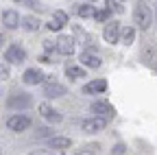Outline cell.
Masks as SVG:
<instances>
[{
    "label": "cell",
    "instance_id": "1",
    "mask_svg": "<svg viewBox=\"0 0 157 155\" xmlns=\"http://www.w3.org/2000/svg\"><path fill=\"white\" fill-rule=\"evenodd\" d=\"M133 17H135V24L140 26L142 31H148L151 24H153V9L144 2V0H140V2H137V7H135Z\"/></svg>",
    "mask_w": 157,
    "mask_h": 155
},
{
    "label": "cell",
    "instance_id": "2",
    "mask_svg": "<svg viewBox=\"0 0 157 155\" xmlns=\"http://www.w3.org/2000/svg\"><path fill=\"white\" fill-rule=\"evenodd\" d=\"M7 127L11 131H15V133H22V131H26L31 127V118L24 116V114H15L11 118H7Z\"/></svg>",
    "mask_w": 157,
    "mask_h": 155
},
{
    "label": "cell",
    "instance_id": "3",
    "mask_svg": "<svg viewBox=\"0 0 157 155\" xmlns=\"http://www.w3.org/2000/svg\"><path fill=\"white\" fill-rule=\"evenodd\" d=\"M5 59L9 64H22L26 59V50L20 46V44H11L7 50H5Z\"/></svg>",
    "mask_w": 157,
    "mask_h": 155
},
{
    "label": "cell",
    "instance_id": "4",
    "mask_svg": "<svg viewBox=\"0 0 157 155\" xmlns=\"http://www.w3.org/2000/svg\"><path fill=\"white\" fill-rule=\"evenodd\" d=\"M103 37H105L107 44H116L118 40H120V22H118V20L107 22L105 29H103Z\"/></svg>",
    "mask_w": 157,
    "mask_h": 155
},
{
    "label": "cell",
    "instance_id": "5",
    "mask_svg": "<svg viewBox=\"0 0 157 155\" xmlns=\"http://www.w3.org/2000/svg\"><path fill=\"white\" fill-rule=\"evenodd\" d=\"M92 114L94 116H101V118H113V116H116V109L107 103V101H96V103H92Z\"/></svg>",
    "mask_w": 157,
    "mask_h": 155
},
{
    "label": "cell",
    "instance_id": "6",
    "mask_svg": "<svg viewBox=\"0 0 157 155\" xmlns=\"http://www.w3.org/2000/svg\"><path fill=\"white\" fill-rule=\"evenodd\" d=\"M81 127H83V131H85V133L103 131V129L107 127V118H101V116H92V118H87V120H83V122H81Z\"/></svg>",
    "mask_w": 157,
    "mask_h": 155
},
{
    "label": "cell",
    "instance_id": "7",
    "mask_svg": "<svg viewBox=\"0 0 157 155\" xmlns=\"http://www.w3.org/2000/svg\"><path fill=\"white\" fill-rule=\"evenodd\" d=\"M31 105H33L31 94H15L11 99H7V107H11V109H26Z\"/></svg>",
    "mask_w": 157,
    "mask_h": 155
},
{
    "label": "cell",
    "instance_id": "8",
    "mask_svg": "<svg viewBox=\"0 0 157 155\" xmlns=\"http://www.w3.org/2000/svg\"><path fill=\"white\" fill-rule=\"evenodd\" d=\"M44 94L50 99H59V96H66V87L61 83L52 81V76H46V85H44Z\"/></svg>",
    "mask_w": 157,
    "mask_h": 155
},
{
    "label": "cell",
    "instance_id": "9",
    "mask_svg": "<svg viewBox=\"0 0 157 155\" xmlns=\"http://www.w3.org/2000/svg\"><path fill=\"white\" fill-rule=\"evenodd\" d=\"M57 44V52L59 55H72L74 52V37H70V35H59V40L55 42Z\"/></svg>",
    "mask_w": 157,
    "mask_h": 155
},
{
    "label": "cell",
    "instance_id": "10",
    "mask_svg": "<svg viewBox=\"0 0 157 155\" xmlns=\"http://www.w3.org/2000/svg\"><path fill=\"white\" fill-rule=\"evenodd\" d=\"M39 114H42L48 122H52V125H55V122H61V114H59L55 107H50L48 103H42V105H39Z\"/></svg>",
    "mask_w": 157,
    "mask_h": 155
},
{
    "label": "cell",
    "instance_id": "11",
    "mask_svg": "<svg viewBox=\"0 0 157 155\" xmlns=\"http://www.w3.org/2000/svg\"><path fill=\"white\" fill-rule=\"evenodd\" d=\"M22 81L26 83V85H39L44 81V74L39 72L37 68H29V70H24V74H22Z\"/></svg>",
    "mask_w": 157,
    "mask_h": 155
},
{
    "label": "cell",
    "instance_id": "12",
    "mask_svg": "<svg viewBox=\"0 0 157 155\" xmlns=\"http://www.w3.org/2000/svg\"><path fill=\"white\" fill-rule=\"evenodd\" d=\"M142 59H144V64H148V66L157 68V46L146 44V46L142 48Z\"/></svg>",
    "mask_w": 157,
    "mask_h": 155
},
{
    "label": "cell",
    "instance_id": "13",
    "mask_svg": "<svg viewBox=\"0 0 157 155\" xmlns=\"http://www.w3.org/2000/svg\"><path fill=\"white\" fill-rule=\"evenodd\" d=\"M2 24H5L7 29H17V26H20V15H17V11L7 9V11L2 13Z\"/></svg>",
    "mask_w": 157,
    "mask_h": 155
},
{
    "label": "cell",
    "instance_id": "14",
    "mask_svg": "<svg viewBox=\"0 0 157 155\" xmlns=\"http://www.w3.org/2000/svg\"><path fill=\"white\" fill-rule=\"evenodd\" d=\"M81 61H83V66L85 68H101V57H98V55H94L92 50H85L83 55H81Z\"/></svg>",
    "mask_w": 157,
    "mask_h": 155
},
{
    "label": "cell",
    "instance_id": "15",
    "mask_svg": "<svg viewBox=\"0 0 157 155\" xmlns=\"http://www.w3.org/2000/svg\"><path fill=\"white\" fill-rule=\"evenodd\" d=\"M105 90H107V81H105V79L90 81V83L83 87V92H87V94H98V92H105Z\"/></svg>",
    "mask_w": 157,
    "mask_h": 155
},
{
    "label": "cell",
    "instance_id": "16",
    "mask_svg": "<svg viewBox=\"0 0 157 155\" xmlns=\"http://www.w3.org/2000/svg\"><path fill=\"white\" fill-rule=\"evenodd\" d=\"M48 144H50L52 149H70V146H72V140L66 138V135H55V138L48 140Z\"/></svg>",
    "mask_w": 157,
    "mask_h": 155
},
{
    "label": "cell",
    "instance_id": "17",
    "mask_svg": "<svg viewBox=\"0 0 157 155\" xmlns=\"http://www.w3.org/2000/svg\"><path fill=\"white\" fill-rule=\"evenodd\" d=\"M66 74H68V79H85V68L70 64V66H66Z\"/></svg>",
    "mask_w": 157,
    "mask_h": 155
},
{
    "label": "cell",
    "instance_id": "18",
    "mask_svg": "<svg viewBox=\"0 0 157 155\" xmlns=\"http://www.w3.org/2000/svg\"><path fill=\"white\" fill-rule=\"evenodd\" d=\"M74 13H76L78 17H94V15H96V9H94L90 2H85V5L74 7Z\"/></svg>",
    "mask_w": 157,
    "mask_h": 155
},
{
    "label": "cell",
    "instance_id": "19",
    "mask_svg": "<svg viewBox=\"0 0 157 155\" xmlns=\"http://www.w3.org/2000/svg\"><path fill=\"white\" fill-rule=\"evenodd\" d=\"M22 26H24V31H29V33H33V31H37L39 26V20L37 17H33V15H24V20H22Z\"/></svg>",
    "mask_w": 157,
    "mask_h": 155
},
{
    "label": "cell",
    "instance_id": "20",
    "mask_svg": "<svg viewBox=\"0 0 157 155\" xmlns=\"http://www.w3.org/2000/svg\"><path fill=\"white\" fill-rule=\"evenodd\" d=\"M133 40H135V29H133V26L124 29V31H122V44H124V46H131Z\"/></svg>",
    "mask_w": 157,
    "mask_h": 155
},
{
    "label": "cell",
    "instance_id": "21",
    "mask_svg": "<svg viewBox=\"0 0 157 155\" xmlns=\"http://www.w3.org/2000/svg\"><path fill=\"white\" fill-rule=\"evenodd\" d=\"M98 151H101V146H98V144H85L83 149L76 151V155H98Z\"/></svg>",
    "mask_w": 157,
    "mask_h": 155
},
{
    "label": "cell",
    "instance_id": "22",
    "mask_svg": "<svg viewBox=\"0 0 157 155\" xmlns=\"http://www.w3.org/2000/svg\"><path fill=\"white\" fill-rule=\"evenodd\" d=\"M52 20H55L59 26H66V24H68V13H63V11H55V13H52Z\"/></svg>",
    "mask_w": 157,
    "mask_h": 155
},
{
    "label": "cell",
    "instance_id": "23",
    "mask_svg": "<svg viewBox=\"0 0 157 155\" xmlns=\"http://www.w3.org/2000/svg\"><path fill=\"white\" fill-rule=\"evenodd\" d=\"M107 9L113 11V13H122V5H120V0H107Z\"/></svg>",
    "mask_w": 157,
    "mask_h": 155
},
{
    "label": "cell",
    "instance_id": "24",
    "mask_svg": "<svg viewBox=\"0 0 157 155\" xmlns=\"http://www.w3.org/2000/svg\"><path fill=\"white\" fill-rule=\"evenodd\" d=\"M109 9H101V11H96V15H94V20H98V22H107V17H109Z\"/></svg>",
    "mask_w": 157,
    "mask_h": 155
},
{
    "label": "cell",
    "instance_id": "25",
    "mask_svg": "<svg viewBox=\"0 0 157 155\" xmlns=\"http://www.w3.org/2000/svg\"><path fill=\"white\" fill-rule=\"evenodd\" d=\"M9 79V66L7 64H0V81Z\"/></svg>",
    "mask_w": 157,
    "mask_h": 155
},
{
    "label": "cell",
    "instance_id": "26",
    "mask_svg": "<svg viewBox=\"0 0 157 155\" xmlns=\"http://www.w3.org/2000/svg\"><path fill=\"white\" fill-rule=\"evenodd\" d=\"M124 153H127V146L124 144H116L113 151H111V155H124Z\"/></svg>",
    "mask_w": 157,
    "mask_h": 155
},
{
    "label": "cell",
    "instance_id": "27",
    "mask_svg": "<svg viewBox=\"0 0 157 155\" xmlns=\"http://www.w3.org/2000/svg\"><path fill=\"white\" fill-rule=\"evenodd\" d=\"M46 26H48V31H52V33H57V31H61V29H63V26H59L55 20H52V22H48Z\"/></svg>",
    "mask_w": 157,
    "mask_h": 155
},
{
    "label": "cell",
    "instance_id": "28",
    "mask_svg": "<svg viewBox=\"0 0 157 155\" xmlns=\"http://www.w3.org/2000/svg\"><path fill=\"white\" fill-rule=\"evenodd\" d=\"M48 135H50V129H39V133H37V138H48Z\"/></svg>",
    "mask_w": 157,
    "mask_h": 155
},
{
    "label": "cell",
    "instance_id": "29",
    "mask_svg": "<svg viewBox=\"0 0 157 155\" xmlns=\"http://www.w3.org/2000/svg\"><path fill=\"white\" fill-rule=\"evenodd\" d=\"M33 155H52V153H50V151H35Z\"/></svg>",
    "mask_w": 157,
    "mask_h": 155
},
{
    "label": "cell",
    "instance_id": "30",
    "mask_svg": "<svg viewBox=\"0 0 157 155\" xmlns=\"http://www.w3.org/2000/svg\"><path fill=\"white\" fill-rule=\"evenodd\" d=\"M2 44H5V35H2V33H0V46H2Z\"/></svg>",
    "mask_w": 157,
    "mask_h": 155
},
{
    "label": "cell",
    "instance_id": "31",
    "mask_svg": "<svg viewBox=\"0 0 157 155\" xmlns=\"http://www.w3.org/2000/svg\"><path fill=\"white\" fill-rule=\"evenodd\" d=\"M0 155H5V153H2V149H0Z\"/></svg>",
    "mask_w": 157,
    "mask_h": 155
},
{
    "label": "cell",
    "instance_id": "32",
    "mask_svg": "<svg viewBox=\"0 0 157 155\" xmlns=\"http://www.w3.org/2000/svg\"><path fill=\"white\" fill-rule=\"evenodd\" d=\"M15 2H22V0H15Z\"/></svg>",
    "mask_w": 157,
    "mask_h": 155
},
{
    "label": "cell",
    "instance_id": "33",
    "mask_svg": "<svg viewBox=\"0 0 157 155\" xmlns=\"http://www.w3.org/2000/svg\"><path fill=\"white\" fill-rule=\"evenodd\" d=\"M155 17H157V13H155Z\"/></svg>",
    "mask_w": 157,
    "mask_h": 155
},
{
    "label": "cell",
    "instance_id": "34",
    "mask_svg": "<svg viewBox=\"0 0 157 155\" xmlns=\"http://www.w3.org/2000/svg\"><path fill=\"white\" fill-rule=\"evenodd\" d=\"M120 2H122V0H120Z\"/></svg>",
    "mask_w": 157,
    "mask_h": 155
}]
</instances>
